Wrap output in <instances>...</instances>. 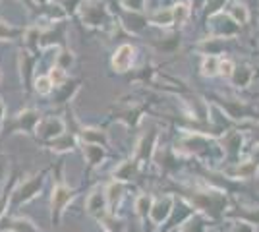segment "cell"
I'll return each instance as SVG.
<instances>
[{
  "label": "cell",
  "instance_id": "1",
  "mask_svg": "<svg viewBox=\"0 0 259 232\" xmlns=\"http://www.w3.org/2000/svg\"><path fill=\"white\" fill-rule=\"evenodd\" d=\"M45 176H47V170L43 172H35V174H29V176H25L16 186V188L12 190V207H20V205H25V203H29L31 199H35L37 196H41V190H43V184H45Z\"/></svg>",
  "mask_w": 259,
  "mask_h": 232
},
{
  "label": "cell",
  "instance_id": "2",
  "mask_svg": "<svg viewBox=\"0 0 259 232\" xmlns=\"http://www.w3.org/2000/svg\"><path fill=\"white\" fill-rule=\"evenodd\" d=\"M41 120H43V114L37 111V109H25V111H20L18 114H14L10 120H6L4 132L35 135Z\"/></svg>",
  "mask_w": 259,
  "mask_h": 232
},
{
  "label": "cell",
  "instance_id": "3",
  "mask_svg": "<svg viewBox=\"0 0 259 232\" xmlns=\"http://www.w3.org/2000/svg\"><path fill=\"white\" fill-rule=\"evenodd\" d=\"M77 14L81 22L91 29H101V27L110 25V12L101 0H81Z\"/></svg>",
  "mask_w": 259,
  "mask_h": 232
},
{
  "label": "cell",
  "instance_id": "4",
  "mask_svg": "<svg viewBox=\"0 0 259 232\" xmlns=\"http://www.w3.org/2000/svg\"><path fill=\"white\" fill-rule=\"evenodd\" d=\"M74 198H76V190L70 188L60 178L53 186V194H51V221H53V224H60L66 213V207L74 201Z\"/></svg>",
  "mask_w": 259,
  "mask_h": 232
},
{
  "label": "cell",
  "instance_id": "5",
  "mask_svg": "<svg viewBox=\"0 0 259 232\" xmlns=\"http://www.w3.org/2000/svg\"><path fill=\"white\" fill-rule=\"evenodd\" d=\"M192 205L211 217H219L227 209V198L223 192H192Z\"/></svg>",
  "mask_w": 259,
  "mask_h": 232
},
{
  "label": "cell",
  "instance_id": "6",
  "mask_svg": "<svg viewBox=\"0 0 259 232\" xmlns=\"http://www.w3.org/2000/svg\"><path fill=\"white\" fill-rule=\"evenodd\" d=\"M157 140H159V130L157 128H149L140 137V142L136 145V151H134V159L140 165L149 163L153 157H155V153H157Z\"/></svg>",
  "mask_w": 259,
  "mask_h": 232
},
{
  "label": "cell",
  "instance_id": "7",
  "mask_svg": "<svg viewBox=\"0 0 259 232\" xmlns=\"http://www.w3.org/2000/svg\"><path fill=\"white\" fill-rule=\"evenodd\" d=\"M85 211L95 217L97 221H103L107 215H110V209H108V199H107V190L103 186L95 188L85 199Z\"/></svg>",
  "mask_w": 259,
  "mask_h": 232
},
{
  "label": "cell",
  "instance_id": "8",
  "mask_svg": "<svg viewBox=\"0 0 259 232\" xmlns=\"http://www.w3.org/2000/svg\"><path fill=\"white\" fill-rule=\"evenodd\" d=\"M66 133V122L60 118V116H47L41 120L39 128H37V137L43 140L47 144H51L54 140H58L60 135Z\"/></svg>",
  "mask_w": 259,
  "mask_h": 232
},
{
  "label": "cell",
  "instance_id": "9",
  "mask_svg": "<svg viewBox=\"0 0 259 232\" xmlns=\"http://www.w3.org/2000/svg\"><path fill=\"white\" fill-rule=\"evenodd\" d=\"M219 107L227 112L230 118L234 120H244V118H259V114L249 105H246L244 101L238 99H219Z\"/></svg>",
  "mask_w": 259,
  "mask_h": 232
},
{
  "label": "cell",
  "instance_id": "10",
  "mask_svg": "<svg viewBox=\"0 0 259 232\" xmlns=\"http://www.w3.org/2000/svg\"><path fill=\"white\" fill-rule=\"evenodd\" d=\"M134 60H136V49H134L132 44L124 43L114 51V55L110 58V64H112V70H114V72L126 74V72H130L132 66H134Z\"/></svg>",
  "mask_w": 259,
  "mask_h": 232
},
{
  "label": "cell",
  "instance_id": "11",
  "mask_svg": "<svg viewBox=\"0 0 259 232\" xmlns=\"http://www.w3.org/2000/svg\"><path fill=\"white\" fill-rule=\"evenodd\" d=\"M174 209V196H162V198H157L153 201L151 213H149V219H151L153 224H162L166 222V219L170 217V213Z\"/></svg>",
  "mask_w": 259,
  "mask_h": 232
},
{
  "label": "cell",
  "instance_id": "12",
  "mask_svg": "<svg viewBox=\"0 0 259 232\" xmlns=\"http://www.w3.org/2000/svg\"><path fill=\"white\" fill-rule=\"evenodd\" d=\"M120 22L122 25L128 29L130 33L140 35L147 23H149V16H145L143 12H130V10H122L120 12Z\"/></svg>",
  "mask_w": 259,
  "mask_h": 232
},
{
  "label": "cell",
  "instance_id": "13",
  "mask_svg": "<svg viewBox=\"0 0 259 232\" xmlns=\"http://www.w3.org/2000/svg\"><path fill=\"white\" fill-rule=\"evenodd\" d=\"M140 166L141 165L136 161V159H126V161L118 163V166L112 170V176H114V180H116V182H122V184L132 182L134 178L138 176Z\"/></svg>",
  "mask_w": 259,
  "mask_h": 232
},
{
  "label": "cell",
  "instance_id": "14",
  "mask_svg": "<svg viewBox=\"0 0 259 232\" xmlns=\"http://www.w3.org/2000/svg\"><path fill=\"white\" fill-rule=\"evenodd\" d=\"M81 153H83V159L89 168H97L107 159V147L95 144H81Z\"/></svg>",
  "mask_w": 259,
  "mask_h": 232
},
{
  "label": "cell",
  "instance_id": "15",
  "mask_svg": "<svg viewBox=\"0 0 259 232\" xmlns=\"http://www.w3.org/2000/svg\"><path fill=\"white\" fill-rule=\"evenodd\" d=\"M145 109H147L145 105H128V107H122V109L116 111V120L124 122L128 128H136L140 124Z\"/></svg>",
  "mask_w": 259,
  "mask_h": 232
},
{
  "label": "cell",
  "instance_id": "16",
  "mask_svg": "<svg viewBox=\"0 0 259 232\" xmlns=\"http://www.w3.org/2000/svg\"><path fill=\"white\" fill-rule=\"evenodd\" d=\"M18 64H20V74H22V81L29 87L33 83V68H35V64H37V55H33V53H29L27 49L25 51H22L20 53V56H18Z\"/></svg>",
  "mask_w": 259,
  "mask_h": 232
},
{
  "label": "cell",
  "instance_id": "17",
  "mask_svg": "<svg viewBox=\"0 0 259 232\" xmlns=\"http://www.w3.org/2000/svg\"><path fill=\"white\" fill-rule=\"evenodd\" d=\"M77 137L81 140V144H95V145H103V147L108 145L107 132L101 130V128H93V126L81 128V130L77 132Z\"/></svg>",
  "mask_w": 259,
  "mask_h": 232
},
{
  "label": "cell",
  "instance_id": "18",
  "mask_svg": "<svg viewBox=\"0 0 259 232\" xmlns=\"http://www.w3.org/2000/svg\"><path fill=\"white\" fill-rule=\"evenodd\" d=\"M76 145H77V133H64V135H60L58 140L47 144V147H49V151L60 155V153H70V151H74Z\"/></svg>",
  "mask_w": 259,
  "mask_h": 232
},
{
  "label": "cell",
  "instance_id": "19",
  "mask_svg": "<svg viewBox=\"0 0 259 232\" xmlns=\"http://www.w3.org/2000/svg\"><path fill=\"white\" fill-rule=\"evenodd\" d=\"M6 232H43L33 221H29L27 217H12L8 224L4 226Z\"/></svg>",
  "mask_w": 259,
  "mask_h": 232
},
{
  "label": "cell",
  "instance_id": "20",
  "mask_svg": "<svg viewBox=\"0 0 259 232\" xmlns=\"http://www.w3.org/2000/svg\"><path fill=\"white\" fill-rule=\"evenodd\" d=\"M253 77H255L253 70H251L249 66H246V64H242V66L234 68V74H232V77H230V81H232L234 87L246 89Z\"/></svg>",
  "mask_w": 259,
  "mask_h": 232
},
{
  "label": "cell",
  "instance_id": "21",
  "mask_svg": "<svg viewBox=\"0 0 259 232\" xmlns=\"http://www.w3.org/2000/svg\"><path fill=\"white\" fill-rule=\"evenodd\" d=\"M242 149V133L230 132L225 140V153L232 159V165H238V155Z\"/></svg>",
  "mask_w": 259,
  "mask_h": 232
},
{
  "label": "cell",
  "instance_id": "22",
  "mask_svg": "<svg viewBox=\"0 0 259 232\" xmlns=\"http://www.w3.org/2000/svg\"><path fill=\"white\" fill-rule=\"evenodd\" d=\"M105 190H107V199H108L110 215H114L116 207L120 205V199H122V196H124V184H122V182H116V180H112Z\"/></svg>",
  "mask_w": 259,
  "mask_h": 232
},
{
  "label": "cell",
  "instance_id": "23",
  "mask_svg": "<svg viewBox=\"0 0 259 232\" xmlns=\"http://www.w3.org/2000/svg\"><path fill=\"white\" fill-rule=\"evenodd\" d=\"M149 23L157 25V27H168V25H172L174 23L172 8H159V10H155L149 16Z\"/></svg>",
  "mask_w": 259,
  "mask_h": 232
},
{
  "label": "cell",
  "instance_id": "24",
  "mask_svg": "<svg viewBox=\"0 0 259 232\" xmlns=\"http://www.w3.org/2000/svg\"><path fill=\"white\" fill-rule=\"evenodd\" d=\"M197 49L201 51V55L205 56H217L223 49H225V43L219 39V37H207L205 41H201V43L197 44Z\"/></svg>",
  "mask_w": 259,
  "mask_h": 232
},
{
  "label": "cell",
  "instance_id": "25",
  "mask_svg": "<svg viewBox=\"0 0 259 232\" xmlns=\"http://www.w3.org/2000/svg\"><path fill=\"white\" fill-rule=\"evenodd\" d=\"M33 89H35V93H39L43 97L51 95L54 91V85L53 81H51V77H49V74H39V76L33 77Z\"/></svg>",
  "mask_w": 259,
  "mask_h": 232
},
{
  "label": "cell",
  "instance_id": "26",
  "mask_svg": "<svg viewBox=\"0 0 259 232\" xmlns=\"http://www.w3.org/2000/svg\"><path fill=\"white\" fill-rule=\"evenodd\" d=\"M153 201L155 199L151 196H147V194H141L136 198V203H134V209H136V215L140 217V219H145V217H149V213H151V207H153Z\"/></svg>",
  "mask_w": 259,
  "mask_h": 232
},
{
  "label": "cell",
  "instance_id": "27",
  "mask_svg": "<svg viewBox=\"0 0 259 232\" xmlns=\"http://www.w3.org/2000/svg\"><path fill=\"white\" fill-rule=\"evenodd\" d=\"M79 89V81H72V83H64L62 87H58L56 91V97H54V101H56V105H62V103H68V101L72 99L74 95H76V91Z\"/></svg>",
  "mask_w": 259,
  "mask_h": 232
},
{
  "label": "cell",
  "instance_id": "28",
  "mask_svg": "<svg viewBox=\"0 0 259 232\" xmlns=\"http://www.w3.org/2000/svg\"><path fill=\"white\" fill-rule=\"evenodd\" d=\"M227 14L238 23V25H246L248 20H249V12L244 4H230Z\"/></svg>",
  "mask_w": 259,
  "mask_h": 232
},
{
  "label": "cell",
  "instance_id": "29",
  "mask_svg": "<svg viewBox=\"0 0 259 232\" xmlns=\"http://www.w3.org/2000/svg\"><path fill=\"white\" fill-rule=\"evenodd\" d=\"M18 37H23V29H18L8 22L0 20V41H14Z\"/></svg>",
  "mask_w": 259,
  "mask_h": 232
},
{
  "label": "cell",
  "instance_id": "30",
  "mask_svg": "<svg viewBox=\"0 0 259 232\" xmlns=\"http://www.w3.org/2000/svg\"><path fill=\"white\" fill-rule=\"evenodd\" d=\"M219 66H221V58L219 56H205L203 64H201V74L207 77L219 76Z\"/></svg>",
  "mask_w": 259,
  "mask_h": 232
},
{
  "label": "cell",
  "instance_id": "31",
  "mask_svg": "<svg viewBox=\"0 0 259 232\" xmlns=\"http://www.w3.org/2000/svg\"><path fill=\"white\" fill-rule=\"evenodd\" d=\"M74 64V53L68 49V47H62L56 55V64L54 66L62 68V70H68V68Z\"/></svg>",
  "mask_w": 259,
  "mask_h": 232
},
{
  "label": "cell",
  "instance_id": "32",
  "mask_svg": "<svg viewBox=\"0 0 259 232\" xmlns=\"http://www.w3.org/2000/svg\"><path fill=\"white\" fill-rule=\"evenodd\" d=\"M49 77H51V81H53V85L54 89H58V87H62L64 83H68V74H66V70H62V68H58V66H53L49 72Z\"/></svg>",
  "mask_w": 259,
  "mask_h": 232
},
{
  "label": "cell",
  "instance_id": "33",
  "mask_svg": "<svg viewBox=\"0 0 259 232\" xmlns=\"http://www.w3.org/2000/svg\"><path fill=\"white\" fill-rule=\"evenodd\" d=\"M172 14H174V23L176 25H184V23L188 22V18H190V8H188V4L178 2V4L172 6Z\"/></svg>",
  "mask_w": 259,
  "mask_h": 232
},
{
  "label": "cell",
  "instance_id": "34",
  "mask_svg": "<svg viewBox=\"0 0 259 232\" xmlns=\"http://www.w3.org/2000/svg\"><path fill=\"white\" fill-rule=\"evenodd\" d=\"M227 0H207L205 6V20L207 18H215L221 14V8H225Z\"/></svg>",
  "mask_w": 259,
  "mask_h": 232
},
{
  "label": "cell",
  "instance_id": "35",
  "mask_svg": "<svg viewBox=\"0 0 259 232\" xmlns=\"http://www.w3.org/2000/svg\"><path fill=\"white\" fill-rule=\"evenodd\" d=\"M153 44L157 47V49H161V51H174L178 44H180V35L176 33L172 37H166L164 41H153Z\"/></svg>",
  "mask_w": 259,
  "mask_h": 232
},
{
  "label": "cell",
  "instance_id": "36",
  "mask_svg": "<svg viewBox=\"0 0 259 232\" xmlns=\"http://www.w3.org/2000/svg\"><path fill=\"white\" fill-rule=\"evenodd\" d=\"M120 8L130 12H143L145 10V0H118Z\"/></svg>",
  "mask_w": 259,
  "mask_h": 232
},
{
  "label": "cell",
  "instance_id": "37",
  "mask_svg": "<svg viewBox=\"0 0 259 232\" xmlns=\"http://www.w3.org/2000/svg\"><path fill=\"white\" fill-rule=\"evenodd\" d=\"M234 68H236V64L230 60V58H221V66H219V76H225V77H232V74H234Z\"/></svg>",
  "mask_w": 259,
  "mask_h": 232
},
{
  "label": "cell",
  "instance_id": "38",
  "mask_svg": "<svg viewBox=\"0 0 259 232\" xmlns=\"http://www.w3.org/2000/svg\"><path fill=\"white\" fill-rule=\"evenodd\" d=\"M10 199H12V190L0 192V221L6 217V209H8V205H10Z\"/></svg>",
  "mask_w": 259,
  "mask_h": 232
},
{
  "label": "cell",
  "instance_id": "39",
  "mask_svg": "<svg viewBox=\"0 0 259 232\" xmlns=\"http://www.w3.org/2000/svg\"><path fill=\"white\" fill-rule=\"evenodd\" d=\"M203 230H205V226H203V222H201L199 217L190 219V221L182 226V232H203Z\"/></svg>",
  "mask_w": 259,
  "mask_h": 232
},
{
  "label": "cell",
  "instance_id": "40",
  "mask_svg": "<svg viewBox=\"0 0 259 232\" xmlns=\"http://www.w3.org/2000/svg\"><path fill=\"white\" fill-rule=\"evenodd\" d=\"M4 124H6V105L0 99V135L4 132Z\"/></svg>",
  "mask_w": 259,
  "mask_h": 232
},
{
  "label": "cell",
  "instance_id": "41",
  "mask_svg": "<svg viewBox=\"0 0 259 232\" xmlns=\"http://www.w3.org/2000/svg\"><path fill=\"white\" fill-rule=\"evenodd\" d=\"M234 232H253V226H251L249 222L240 221V222H236V226H234Z\"/></svg>",
  "mask_w": 259,
  "mask_h": 232
},
{
  "label": "cell",
  "instance_id": "42",
  "mask_svg": "<svg viewBox=\"0 0 259 232\" xmlns=\"http://www.w3.org/2000/svg\"><path fill=\"white\" fill-rule=\"evenodd\" d=\"M35 2L39 4V8H41V6H47V4H51V0H35Z\"/></svg>",
  "mask_w": 259,
  "mask_h": 232
},
{
  "label": "cell",
  "instance_id": "43",
  "mask_svg": "<svg viewBox=\"0 0 259 232\" xmlns=\"http://www.w3.org/2000/svg\"><path fill=\"white\" fill-rule=\"evenodd\" d=\"M0 79H2V74H0Z\"/></svg>",
  "mask_w": 259,
  "mask_h": 232
}]
</instances>
